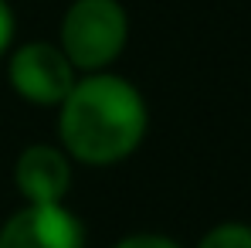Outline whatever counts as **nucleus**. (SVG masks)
Instances as JSON below:
<instances>
[{
    "label": "nucleus",
    "mask_w": 251,
    "mask_h": 248,
    "mask_svg": "<svg viewBox=\"0 0 251 248\" xmlns=\"http://www.w3.org/2000/svg\"><path fill=\"white\" fill-rule=\"evenodd\" d=\"M58 133L68 157L88 166L119 164L146 136V102L119 75H85L61 102Z\"/></svg>",
    "instance_id": "obj_1"
},
{
    "label": "nucleus",
    "mask_w": 251,
    "mask_h": 248,
    "mask_svg": "<svg viewBox=\"0 0 251 248\" xmlns=\"http://www.w3.org/2000/svg\"><path fill=\"white\" fill-rule=\"evenodd\" d=\"M129 41V17L119 0H75L61 21V51L75 72L109 68Z\"/></svg>",
    "instance_id": "obj_2"
},
{
    "label": "nucleus",
    "mask_w": 251,
    "mask_h": 248,
    "mask_svg": "<svg viewBox=\"0 0 251 248\" xmlns=\"http://www.w3.org/2000/svg\"><path fill=\"white\" fill-rule=\"evenodd\" d=\"M10 85L21 99L34 106H61L75 88V68L65 51L51 41H27L10 55Z\"/></svg>",
    "instance_id": "obj_3"
},
{
    "label": "nucleus",
    "mask_w": 251,
    "mask_h": 248,
    "mask_svg": "<svg viewBox=\"0 0 251 248\" xmlns=\"http://www.w3.org/2000/svg\"><path fill=\"white\" fill-rule=\"evenodd\" d=\"M0 248H85V228L61 204H27L3 221Z\"/></svg>",
    "instance_id": "obj_4"
},
{
    "label": "nucleus",
    "mask_w": 251,
    "mask_h": 248,
    "mask_svg": "<svg viewBox=\"0 0 251 248\" xmlns=\"http://www.w3.org/2000/svg\"><path fill=\"white\" fill-rule=\"evenodd\" d=\"M14 180L27 204H61V197L72 187L68 153L48 143H34L17 157Z\"/></svg>",
    "instance_id": "obj_5"
},
{
    "label": "nucleus",
    "mask_w": 251,
    "mask_h": 248,
    "mask_svg": "<svg viewBox=\"0 0 251 248\" xmlns=\"http://www.w3.org/2000/svg\"><path fill=\"white\" fill-rule=\"evenodd\" d=\"M197 248H251V224L224 221V224L210 228Z\"/></svg>",
    "instance_id": "obj_6"
},
{
    "label": "nucleus",
    "mask_w": 251,
    "mask_h": 248,
    "mask_svg": "<svg viewBox=\"0 0 251 248\" xmlns=\"http://www.w3.org/2000/svg\"><path fill=\"white\" fill-rule=\"evenodd\" d=\"M116 248H180V245L167 235H129Z\"/></svg>",
    "instance_id": "obj_7"
},
{
    "label": "nucleus",
    "mask_w": 251,
    "mask_h": 248,
    "mask_svg": "<svg viewBox=\"0 0 251 248\" xmlns=\"http://www.w3.org/2000/svg\"><path fill=\"white\" fill-rule=\"evenodd\" d=\"M10 41H14V10L7 0H0V58L10 48Z\"/></svg>",
    "instance_id": "obj_8"
}]
</instances>
